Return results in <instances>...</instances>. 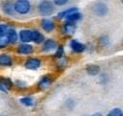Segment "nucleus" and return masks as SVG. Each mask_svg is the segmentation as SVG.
I'll return each mask as SVG.
<instances>
[{"instance_id":"1","label":"nucleus","mask_w":123,"mask_h":116,"mask_svg":"<svg viewBox=\"0 0 123 116\" xmlns=\"http://www.w3.org/2000/svg\"><path fill=\"white\" fill-rule=\"evenodd\" d=\"M54 10H55V6L53 2L50 0H42L37 5V12L43 17L50 16L54 12Z\"/></svg>"},{"instance_id":"2","label":"nucleus","mask_w":123,"mask_h":116,"mask_svg":"<svg viewBox=\"0 0 123 116\" xmlns=\"http://www.w3.org/2000/svg\"><path fill=\"white\" fill-rule=\"evenodd\" d=\"M14 12L20 15L28 14L32 10V5L29 0H15L13 2Z\"/></svg>"},{"instance_id":"3","label":"nucleus","mask_w":123,"mask_h":116,"mask_svg":"<svg viewBox=\"0 0 123 116\" xmlns=\"http://www.w3.org/2000/svg\"><path fill=\"white\" fill-rule=\"evenodd\" d=\"M41 64H42V62H41L40 58H29L24 62V67L28 70L35 71V70L39 69Z\"/></svg>"},{"instance_id":"4","label":"nucleus","mask_w":123,"mask_h":116,"mask_svg":"<svg viewBox=\"0 0 123 116\" xmlns=\"http://www.w3.org/2000/svg\"><path fill=\"white\" fill-rule=\"evenodd\" d=\"M41 51L43 53H50V52H53L57 49L58 47V42L55 40V39H52V38H47V39H44L43 42L41 43Z\"/></svg>"},{"instance_id":"5","label":"nucleus","mask_w":123,"mask_h":116,"mask_svg":"<svg viewBox=\"0 0 123 116\" xmlns=\"http://www.w3.org/2000/svg\"><path fill=\"white\" fill-rule=\"evenodd\" d=\"M69 47L76 54H82L83 52H85L86 50V45L80 42L77 39H71L69 41Z\"/></svg>"},{"instance_id":"6","label":"nucleus","mask_w":123,"mask_h":116,"mask_svg":"<svg viewBox=\"0 0 123 116\" xmlns=\"http://www.w3.org/2000/svg\"><path fill=\"white\" fill-rule=\"evenodd\" d=\"M93 12H94V14H96L97 16L102 17V16H105V15L108 14V12H109V8H108V6H107L105 3L99 2V3H96V4L94 5V7H93Z\"/></svg>"},{"instance_id":"7","label":"nucleus","mask_w":123,"mask_h":116,"mask_svg":"<svg viewBox=\"0 0 123 116\" xmlns=\"http://www.w3.org/2000/svg\"><path fill=\"white\" fill-rule=\"evenodd\" d=\"M40 27L42 28V30L46 33H51L55 30L56 28V24L55 22L50 19V18H47V17H44L41 19L40 21Z\"/></svg>"},{"instance_id":"8","label":"nucleus","mask_w":123,"mask_h":116,"mask_svg":"<svg viewBox=\"0 0 123 116\" xmlns=\"http://www.w3.org/2000/svg\"><path fill=\"white\" fill-rule=\"evenodd\" d=\"M6 39H7L8 44H15L18 40L17 31L12 27H9V29L6 33Z\"/></svg>"},{"instance_id":"9","label":"nucleus","mask_w":123,"mask_h":116,"mask_svg":"<svg viewBox=\"0 0 123 116\" xmlns=\"http://www.w3.org/2000/svg\"><path fill=\"white\" fill-rule=\"evenodd\" d=\"M17 53L19 55H22V56H26V55H31L34 53L35 51V48L32 44L30 43H21L18 45L17 49H16Z\"/></svg>"},{"instance_id":"10","label":"nucleus","mask_w":123,"mask_h":116,"mask_svg":"<svg viewBox=\"0 0 123 116\" xmlns=\"http://www.w3.org/2000/svg\"><path fill=\"white\" fill-rule=\"evenodd\" d=\"M52 82H53L52 77L50 75H44L38 81V82H37V88L40 89V90L47 89V88H49L51 86Z\"/></svg>"},{"instance_id":"11","label":"nucleus","mask_w":123,"mask_h":116,"mask_svg":"<svg viewBox=\"0 0 123 116\" xmlns=\"http://www.w3.org/2000/svg\"><path fill=\"white\" fill-rule=\"evenodd\" d=\"M76 28H77L76 23L65 21V22L62 24V34H63L64 35L69 36V35H72L75 33Z\"/></svg>"},{"instance_id":"12","label":"nucleus","mask_w":123,"mask_h":116,"mask_svg":"<svg viewBox=\"0 0 123 116\" xmlns=\"http://www.w3.org/2000/svg\"><path fill=\"white\" fill-rule=\"evenodd\" d=\"M18 40L21 43H30L31 42V30L29 29H22L18 33Z\"/></svg>"},{"instance_id":"13","label":"nucleus","mask_w":123,"mask_h":116,"mask_svg":"<svg viewBox=\"0 0 123 116\" xmlns=\"http://www.w3.org/2000/svg\"><path fill=\"white\" fill-rule=\"evenodd\" d=\"M44 39V35L38 30H31V42H34L36 44H41Z\"/></svg>"},{"instance_id":"14","label":"nucleus","mask_w":123,"mask_h":116,"mask_svg":"<svg viewBox=\"0 0 123 116\" xmlns=\"http://www.w3.org/2000/svg\"><path fill=\"white\" fill-rule=\"evenodd\" d=\"M13 63L12 58L9 54H0V67H10Z\"/></svg>"},{"instance_id":"15","label":"nucleus","mask_w":123,"mask_h":116,"mask_svg":"<svg viewBox=\"0 0 123 116\" xmlns=\"http://www.w3.org/2000/svg\"><path fill=\"white\" fill-rule=\"evenodd\" d=\"M2 11L7 15H11V16L13 15L15 13L14 8H13V2H12V1H6L2 5Z\"/></svg>"},{"instance_id":"16","label":"nucleus","mask_w":123,"mask_h":116,"mask_svg":"<svg viewBox=\"0 0 123 116\" xmlns=\"http://www.w3.org/2000/svg\"><path fill=\"white\" fill-rule=\"evenodd\" d=\"M64 19H65V21L76 23L82 19V13L79 11H77V12H71L70 14H68Z\"/></svg>"},{"instance_id":"17","label":"nucleus","mask_w":123,"mask_h":116,"mask_svg":"<svg viewBox=\"0 0 123 116\" xmlns=\"http://www.w3.org/2000/svg\"><path fill=\"white\" fill-rule=\"evenodd\" d=\"M78 11V8L77 7H71V8H68L66 10H63L62 12H59L57 13V18L59 19H64L68 14H70L71 12H77Z\"/></svg>"},{"instance_id":"18","label":"nucleus","mask_w":123,"mask_h":116,"mask_svg":"<svg viewBox=\"0 0 123 116\" xmlns=\"http://www.w3.org/2000/svg\"><path fill=\"white\" fill-rule=\"evenodd\" d=\"M19 102L22 105L27 106V107H32L35 104V99L31 96H25V97H21L19 99Z\"/></svg>"},{"instance_id":"19","label":"nucleus","mask_w":123,"mask_h":116,"mask_svg":"<svg viewBox=\"0 0 123 116\" xmlns=\"http://www.w3.org/2000/svg\"><path fill=\"white\" fill-rule=\"evenodd\" d=\"M86 71L90 76H96L100 73V67L96 64H89V65L86 66Z\"/></svg>"},{"instance_id":"20","label":"nucleus","mask_w":123,"mask_h":116,"mask_svg":"<svg viewBox=\"0 0 123 116\" xmlns=\"http://www.w3.org/2000/svg\"><path fill=\"white\" fill-rule=\"evenodd\" d=\"M0 84L2 86H4L7 90L13 86V82L10 78H3V77L0 78Z\"/></svg>"},{"instance_id":"21","label":"nucleus","mask_w":123,"mask_h":116,"mask_svg":"<svg viewBox=\"0 0 123 116\" xmlns=\"http://www.w3.org/2000/svg\"><path fill=\"white\" fill-rule=\"evenodd\" d=\"M63 57H64V48L62 45H58V47L54 53V58L57 59H60Z\"/></svg>"},{"instance_id":"22","label":"nucleus","mask_w":123,"mask_h":116,"mask_svg":"<svg viewBox=\"0 0 123 116\" xmlns=\"http://www.w3.org/2000/svg\"><path fill=\"white\" fill-rule=\"evenodd\" d=\"M107 116H123V112H122L121 108L115 107V108H112L111 110H110L109 113L107 114Z\"/></svg>"},{"instance_id":"23","label":"nucleus","mask_w":123,"mask_h":116,"mask_svg":"<svg viewBox=\"0 0 123 116\" xmlns=\"http://www.w3.org/2000/svg\"><path fill=\"white\" fill-rule=\"evenodd\" d=\"M66 65H67V59L63 57L59 59L58 63H57V68H58V70H63Z\"/></svg>"},{"instance_id":"24","label":"nucleus","mask_w":123,"mask_h":116,"mask_svg":"<svg viewBox=\"0 0 123 116\" xmlns=\"http://www.w3.org/2000/svg\"><path fill=\"white\" fill-rule=\"evenodd\" d=\"M14 85H15V87H16V88L21 89V90L26 89V88L28 87L27 82H26V81H21V80H17V81H15Z\"/></svg>"},{"instance_id":"25","label":"nucleus","mask_w":123,"mask_h":116,"mask_svg":"<svg viewBox=\"0 0 123 116\" xmlns=\"http://www.w3.org/2000/svg\"><path fill=\"white\" fill-rule=\"evenodd\" d=\"M99 43H100V45L102 47H107L110 44V39H109V37L107 35H103V36H101L99 38Z\"/></svg>"},{"instance_id":"26","label":"nucleus","mask_w":123,"mask_h":116,"mask_svg":"<svg viewBox=\"0 0 123 116\" xmlns=\"http://www.w3.org/2000/svg\"><path fill=\"white\" fill-rule=\"evenodd\" d=\"M52 2H53V4H54V6L62 7V6L66 5V4L69 2V0H53Z\"/></svg>"},{"instance_id":"27","label":"nucleus","mask_w":123,"mask_h":116,"mask_svg":"<svg viewBox=\"0 0 123 116\" xmlns=\"http://www.w3.org/2000/svg\"><path fill=\"white\" fill-rule=\"evenodd\" d=\"M74 104H75V103H74L73 100L70 99V100H67V101H66V105H67L68 108H73Z\"/></svg>"},{"instance_id":"28","label":"nucleus","mask_w":123,"mask_h":116,"mask_svg":"<svg viewBox=\"0 0 123 116\" xmlns=\"http://www.w3.org/2000/svg\"><path fill=\"white\" fill-rule=\"evenodd\" d=\"M90 116H103V114H102V113H100V112H95V113L91 114Z\"/></svg>"},{"instance_id":"29","label":"nucleus","mask_w":123,"mask_h":116,"mask_svg":"<svg viewBox=\"0 0 123 116\" xmlns=\"http://www.w3.org/2000/svg\"><path fill=\"white\" fill-rule=\"evenodd\" d=\"M1 116H7V115H1Z\"/></svg>"},{"instance_id":"30","label":"nucleus","mask_w":123,"mask_h":116,"mask_svg":"<svg viewBox=\"0 0 123 116\" xmlns=\"http://www.w3.org/2000/svg\"><path fill=\"white\" fill-rule=\"evenodd\" d=\"M120 1H122V0H120Z\"/></svg>"}]
</instances>
